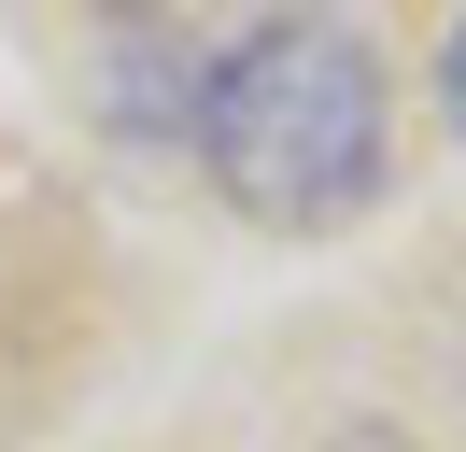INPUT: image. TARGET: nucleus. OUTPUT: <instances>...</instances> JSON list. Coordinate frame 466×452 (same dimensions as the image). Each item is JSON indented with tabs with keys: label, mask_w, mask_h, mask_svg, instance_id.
I'll list each match as a JSON object with an SVG mask.
<instances>
[{
	"label": "nucleus",
	"mask_w": 466,
	"mask_h": 452,
	"mask_svg": "<svg viewBox=\"0 0 466 452\" xmlns=\"http://www.w3.org/2000/svg\"><path fill=\"white\" fill-rule=\"evenodd\" d=\"M325 452H424V438H396V424H339Z\"/></svg>",
	"instance_id": "7ed1b4c3"
},
{
	"label": "nucleus",
	"mask_w": 466,
	"mask_h": 452,
	"mask_svg": "<svg viewBox=\"0 0 466 452\" xmlns=\"http://www.w3.org/2000/svg\"><path fill=\"white\" fill-rule=\"evenodd\" d=\"M198 170L240 226L268 241H325L381 198L396 170V85H381V43L339 15H268L240 28L227 56L198 71Z\"/></svg>",
	"instance_id": "f257e3e1"
},
{
	"label": "nucleus",
	"mask_w": 466,
	"mask_h": 452,
	"mask_svg": "<svg viewBox=\"0 0 466 452\" xmlns=\"http://www.w3.org/2000/svg\"><path fill=\"white\" fill-rule=\"evenodd\" d=\"M438 99H452V128H466V15H452V43H438Z\"/></svg>",
	"instance_id": "f03ea898"
}]
</instances>
